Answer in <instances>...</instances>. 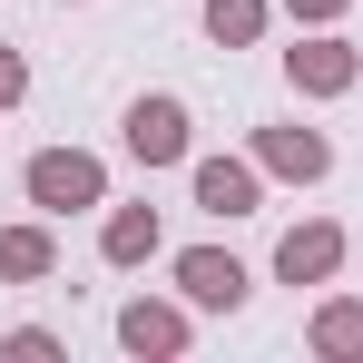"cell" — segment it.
I'll use <instances>...</instances> for the list:
<instances>
[{"label":"cell","mask_w":363,"mask_h":363,"mask_svg":"<svg viewBox=\"0 0 363 363\" xmlns=\"http://www.w3.org/2000/svg\"><path fill=\"white\" fill-rule=\"evenodd\" d=\"M108 177H99V157H79V147H50V157H30V206H50V216H79V206H99Z\"/></svg>","instance_id":"6da1fadb"},{"label":"cell","mask_w":363,"mask_h":363,"mask_svg":"<svg viewBox=\"0 0 363 363\" xmlns=\"http://www.w3.org/2000/svg\"><path fill=\"white\" fill-rule=\"evenodd\" d=\"M128 157H147V167L186 157V108L177 99H138V108H128Z\"/></svg>","instance_id":"7a4b0ae2"},{"label":"cell","mask_w":363,"mask_h":363,"mask_svg":"<svg viewBox=\"0 0 363 363\" xmlns=\"http://www.w3.org/2000/svg\"><path fill=\"white\" fill-rule=\"evenodd\" d=\"M334 265H344V236H334V226H295V236L275 245V275H285V285H324Z\"/></svg>","instance_id":"3957f363"},{"label":"cell","mask_w":363,"mask_h":363,"mask_svg":"<svg viewBox=\"0 0 363 363\" xmlns=\"http://www.w3.org/2000/svg\"><path fill=\"white\" fill-rule=\"evenodd\" d=\"M177 285H186L196 304H236V295H245V265L216 255V245H196V255H177Z\"/></svg>","instance_id":"277c9868"},{"label":"cell","mask_w":363,"mask_h":363,"mask_svg":"<svg viewBox=\"0 0 363 363\" xmlns=\"http://www.w3.org/2000/svg\"><path fill=\"white\" fill-rule=\"evenodd\" d=\"M196 206H206V216H255V167L206 157V167H196Z\"/></svg>","instance_id":"5b68a950"},{"label":"cell","mask_w":363,"mask_h":363,"mask_svg":"<svg viewBox=\"0 0 363 363\" xmlns=\"http://www.w3.org/2000/svg\"><path fill=\"white\" fill-rule=\"evenodd\" d=\"M118 344H128V354H177L186 324L167 314V304H128V314H118Z\"/></svg>","instance_id":"8992f818"},{"label":"cell","mask_w":363,"mask_h":363,"mask_svg":"<svg viewBox=\"0 0 363 363\" xmlns=\"http://www.w3.org/2000/svg\"><path fill=\"white\" fill-rule=\"evenodd\" d=\"M295 89H354V50H344V40L295 50Z\"/></svg>","instance_id":"52a82bcc"},{"label":"cell","mask_w":363,"mask_h":363,"mask_svg":"<svg viewBox=\"0 0 363 363\" xmlns=\"http://www.w3.org/2000/svg\"><path fill=\"white\" fill-rule=\"evenodd\" d=\"M99 245H108V265H138V255H157V216H147V206H118Z\"/></svg>","instance_id":"ba28073f"},{"label":"cell","mask_w":363,"mask_h":363,"mask_svg":"<svg viewBox=\"0 0 363 363\" xmlns=\"http://www.w3.org/2000/svg\"><path fill=\"white\" fill-rule=\"evenodd\" d=\"M265 167H285V177H324V138H304V128H275V138H265Z\"/></svg>","instance_id":"9c48e42d"},{"label":"cell","mask_w":363,"mask_h":363,"mask_svg":"<svg viewBox=\"0 0 363 363\" xmlns=\"http://www.w3.org/2000/svg\"><path fill=\"white\" fill-rule=\"evenodd\" d=\"M0 275H20V285L50 275V236H40V226H10V236H0Z\"/></svg>","instance_id":"30bf717a"},{"label":"cell","mask_w":363,"mask_h":363,"mask_svg":"<svg viewBox=\"0 0 363 363\" xmlns=\"http://www.w3.org/2000/svg\"><path fill=\"white\" fill-rule=\"evenodd\" d=\"M314 344L324 354H363V304H324L314 314Z\"/></svg>","instance_id":"8fae6325"},{"label":"cell","mask_w":363,"mask_h":363,"mask_svg":"<svg viewBox=\"0 0 363 363\" xmlns=\"http://www.w3.org/2000/svg\"><path fill=\"white\" fill-rule=\"evenodd\" d=\"M206 30L216 40H255L265 30V0H206Z\"/></svg>","instance_id":"7c38bea8"},{"label":"cell","mask_w":363,"mask_h":363,"mask_svg":"<svg viewBox=\"0 0 363 363\" xmlns=\"http://www.w3.org/2000/svg\"><path fill=\"white\" fill-rule=\"evenodd\" d=\"M20 89H30V69H20L10 50H0V99H20Z\"/></svg>","instance_id":"4fadbf2b"},{"label":"cell","mask_w":363,"mask_h":363,"mask_svg":"<svg viewBox=\"0 0 363 363\" xmlns=\"http://www.w3.org/2000/svg\"><path fill=\"white\" fill-rule=\"evenodd\" d=\"M334 10H344V0H295V20H334Z\"/></svg>","instance_id":"5bb4252c"}]
</instances>
